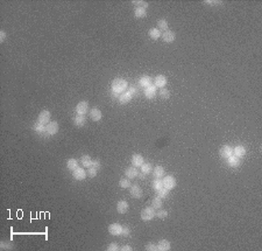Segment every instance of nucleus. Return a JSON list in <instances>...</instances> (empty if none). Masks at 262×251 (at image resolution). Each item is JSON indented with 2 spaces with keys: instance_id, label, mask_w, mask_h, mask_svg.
<instances>
[{
  "instance_id": "a19ab883",
  "label": "nucleus",
  "mask_w": 262,
  "mask_h": 251,
  "mask_svg": "<svg viewBox=\"0 0 262 251\" xmlns=\"http://www.w3.org/2000/svg\"><path fill=\"white\" fill-rule=\"evenodd\" d=\"M107 250L108 251H116L119 250V245L116 244V243H111L108 246H107Z\"/></svg>"
},
{
  "instance_id": "58836bf2",
  "label": "nucleus",
  "mask_w": 262,
  "mask_h": 251,
  "mask_svg": "<svg viewBox=\"0 0 262 251\" xmlns=\"http://www.w3.org/2000/svg\"><path fill=\"white\" fill-rule=\"evenodd\" d=\"M145 249L147 251H157V245H155L154 243H148Z\"/></svg>"
},
{
  "instance_id": "393cba45",
  "label": "nucleus",
  "mask_w": 262,
  "mask_h": 251,
  "mask_svg": "<svg viewBox=\"0 0 262 251\" xmlns=\"http://www.w3.org/2000/svg\"><path fill=\"white\" fill-rule=\"evenodd\" d=\"M227 160H228V165H230L231 167H238L239 165H240V158L235 157L234 154L231 155Z\"/></svg>"
},
{
  "instance_id": "9d476101",
  "label": "nucleus",
  "mask_w": 262,
  "mask_h": 251,
  "mask_svg": "<svg viewBox=\"0 0 262 251\" xmlns=\"http://www.w3.org/2000/svg\"><path fill=\"white\" fill-rule=\"evenodd\" d=\"M129 209V204H128L127 201H125V200H121V201H119L118 204H116V210H118V213L119 214H126Z\"/></svg>"
},
{
  "instance_id": "09e8293b",
  "label": "nucleus",
  "mask_w": 262,
  "mask_h": 251,
  "mask_svg": "<svg viewBox=\"0 0 262 251\" xmlns=\"http://www.w3.org/2000/svg\"><path fill=\"white\" fill-rule=\"evenodd\" d=\"M145 173H139V174H138V176H139L140 179H145Z\"/></svg>"
},
{
  "instance_id": "4be33fe9",
  "label": "nucleus",
  "mask_w": 262,
  "mask_h": 251,
  "mask_svg": "<svg viewBox=\"0 0 262 251\" xmlns=\"http://www.w3.org/2000/svg\"><path fill=\"white\" fill-rule=\"evenodd\" d=\"M34 130L37 133L42 134V135H48V134H47V131H46V126L42 125V124H40L39 122H36L34 124Z\"/></svg>"
},
{
  "instance_id": "a18cd8bd",
  "label": "nucleus",
  "mask_w": 262,
  "mask_h": 251,
  "mask_svg": "<svg viewBox=\"0 0 262 251\" xmlns=\"http://www.w3.org/2000/svg\"><path fill=\"white\" fill-rule=\"evenodd\" d=\"M5 39H6V33L4 30H1V32H0V42H4Z\"/></svg>"
},
{
  "instance_id": "f03ea898",
  "label": "nucleus",
  "mask_w": 262,
  "mask_h": 251,
  "mask_svg": "<svg viewBox=\"0 0 262 251\" xmlns=\"http://www.w3.org/2000/svg\"><path fill=\"white\" fill-rule=\"evenodd\" d=\"M156 216L155 214V210L153 207H147L145 209L142 210V213H141V220L145 222H148V221H151L154 217Z\"/></svg>"
},
{
  "instance_id": "72a5a7b5",
  "label": "nucleus",
  "mask_w": 262,
  "mask_h": 251,
  "mask_svg": "<svg viewBox=\"0 0 262 251\" xmlns=\"http://www.w3.org/2000/svg\"><path fill=\"white\" fill-rule=\"evenodd\" d=\"M153 188L155 189V190H160V189H162L163 188V182L161 179H155L154 182H153Z\"/></svg>"
},
{
  "instance_id": "ea45409f",
  "label": "nucleus",
  "mask_w": 262,
  "mask_h": 251,
  "mask_svg": "<svg viewBox=\"0 0 262 251\" xmlns=\"http://www.w3.org/2000/svg\"><path fill=\"white\" fill-rule=\"evenodd\" d=\"M121 235L122 236H125V237H128L129 235H131V229L129 227H122V230H121Z\"/></svg>"
},
{
  "instance_id": "f257e3e1",
  "label": "nucleus",
  "mask_w": 262,
  "mask_h": 251,
  "mask_svg": "<svg viewBox=\"0 0 262 251\" xmlns=\"http://www.w3.org/2000/svg\"><path fill=\"white\" fill-rule=\"evenodd\" d=\"M128 84L126 80H123V78H116L114 81L112 82V93H116V96L119 97V95L122 92H125L126 91V89H127Z\"/></svg>"
},
{
  "instance_id": "1a4fd4ad",
  "label": "nucleus",
  "mask_w": 262,
  "mask_h": 251,
  "mask_svg": "<svg viewBox=\"0 0 262 251\" xmlns=\"http://www.w3.org/2000/svg\"><path fill=\"white\" fill-rule=\"evenodd\" d=\"M121 230L122 227L119 223H112V224H110V227H108V233L112 236H119V235H121Z\"/></svg>"
},
{
  "instance_id": "0eeeda50",
  "label": "nucleus",
  "mask_w": 262,
  "mask_h": 251,
  "mask_svg": "<svg viewBox=\"0 0 262 251\" xmlns=\"http://www.w3.org/2000/svg\"><path fill=\"white\" fill-rule=\"evenodd\" d=\"M219 154H220V157L222 159H228L231 155H233V148L228 145L222 146L220 148V151H219Z\"/></svg>"
},
{
  "instance_id": "20e7f679",
  "label": "nucleus",
  "mask_w": 262,
  "mask_h": 251,
  "mask_svg": "<svg viewBox=\"0 0 262 251\" xmlns=\"http://www.w3.org/2000/svg\"><path fill=\"white\" fill-rule=\"evenodd\" d=\"M87 110H89V104H87V102H85V100L79 102V103L77 104V106H76V112H77L79 116H85Z\"/></svg>"
},
{
  "instance_id": "f8f14e48",
  "label": "nucleus",
  "mask_w": 262,
  "mask_h": 251,
  "mask_svg": "<svg viewBox=\"0 0 262 251\" xmlns=\"http://www.w3.org/2000/svg\"><path fill=\"white\" fill-rule=\"evenodd\" d=\"M132 98H133V96L131 95L129 91H125V92L120 93V95H119V97H118L120 104H127V103L131 102V99Z\"/></svg>"
},
{
  "instance_id": "f3484780",
  "label": "nucleus",
  "mask_w": 262,
  "mask_h": 251,
  "mask_svg": "<svg viewBox=\"0 0 262 251\" xmlns=\"http://www.w3.org/2000/svg\"><path fill=\"white\" fill-rule=\"evenodd\" d=\"M170 246H171V245H170V242H169V241H167V239H161V241L158 242V244H157V250L168 251L171 249Z\"/></svg>"
},
{
  "instance_id": "c85d7f7f",
  "label": "nucleus",
  "mask_w": 262,
  "mask_h": 251,
  "mask_svg": "<svg viewBox=\"0 0 262 251\" xmlns=\"http://www.w3.org/2000/svg\"><path fill=\"white\" fill-rule=\"evenodd\" d=\"M81 161H82V165L84 166V167H91L92 166V159H91V157H89V155H83L81 159Z\"/></svg>"
},
{
  "instance_id": "a211bd4d",
  "label": "nucleus",
  "mask_w": 262,
  "mask_h": 251,
  "mask_svg": "<svg viewBox=\"0 0 262 251\" xmlns=\"http://www.w3.org/2000/svg\"><path fill=\"white\" fill-rule=\"evenodd\" d=\"M154 83H155V87L156 88H163L167 84V77L163 75L156 76L155 80H154Z\"/></svg>"
},
{
  "instance_id": "f704fd0d",
  "label": "nucleus",
  "mask_w": 262,
  "mask_h": 251,
  "mask_svg": "<svg viewBox=\"0 0 262 251\" xmlns=\"http://www.w3.org/2000/svg\"><path fill=\"white\" fill-rule=\"evenodd\" d=\"M169 195V190L168 189H165L164 187H163L162 189H160V190H157V196L160 198H167Z\"/></svg>"
},
{
  "instance_id": "49530a36",
  "label": "nucleus",
  "mask_w": 262,
  "mask_h": 251,
  "mask_svg": "<svg viewBox=\"0 0 262 251\" xmlns=\"http://www.w3.org/2000/svg\"><path fill=\"white\" fill-rule=\"evenodd\" d=\"M122 251H132V248H131V245H123L121 248Z\"/></svg>"
},
{
  "instance_id": "4468645a",
  "label": "nucleus",
  "mask_w": 262,
  "mask_h": 251,
  "mask_svg": "<svg viewBox=\"0 0 262 251\" xmlns=\"http://www.w3.org/2000/svg\"><path fill=\"white\" fill-rule=\"evenodd\" d=\"M90 117H91V119H92L93 122H99L101 119V117H103V113H101V111L99 110V109L93 108L92 110L90 111Z\"/></svg>"
},
{
  "instance_id": "c03bdc74",
  "label": "nucleus",
  "mask_w": 262,
  "mask_h": 251,
  "mask_svg": "<svg viewBox=\"0 0 262 251\" xmlns=\"http://www.w3.org/2000/svg\"><path fill=\"white\" fill-rule=\"evenodd\" d=\"M100 166H101V163H100L99 160H94V161H92V167H94L96 169H99L100 168Z\"/></svg>"
},
{
  "instance_id": "6ab92c4d",
  "label": "nucleus",
  "mask_w": 262,
  "mask_h": 251,
  "mask_svg": "<svg viewBox=\"0 0 262 251\" xmlns=\"http://www.w3.org/2000/svg\"><path fill=\"white\" fill-rule=\"evenodd\" d=\"M233 154L238 158H244L245 155H246V148L241 145L237 146V147H234V150H233Z\"/></svg>"
},
{
  "instance_id": "2eb2a0df",
  "label": "nucleus",
  "mask_w": 262,
  "mask_h": 251,
  "mask_svg": "<svg viewBox=\"0 0 262 251\" xmlns=\"http://www.w3.org/2000/svg\"><path fill=\"white\" fill-rule=\"evenodd\" d=\"M138 174H139V171L134 166H131V167L126 168V171H125V175L127 176V179H134V178L138 176Z\"/></svg>"
},
{
  "instance_id": "aec40b11",
  "label": "nucleus",
  "mask_w": 262,
  "mask_h": 251,
  "mask_svg": "<svg viewBox=\"0 0 262 251\" xmlns=\"http://www.w3.org/2000/svg\"><path fill=\"white\" fill-rule=\"evenodd\" d=\"M143 163V158L141 157L140 154H134L132 157V165L134 167H141Z\"/></svg>"
},
{
  "instance_id": "de8ad7c7",
  "label": "nucleus",
  "mask_w": 262,
  "mask_h": 251,
  "mask_svg": "<svg viewBox=\"0 0 262 251\" xmlns=\"http://www.w3.org/2000/svg\"><path fill=\"white\" fill-rule=\"evenodd\" d=\"M129 92H131V95H132V96L136 95V89H135V88H131V89H129Z\"/></svg>"
},
{
  "instance_id": "412c9836",
  "label": "nucleus",
  "mask_w": 262,
  "mask_h": 251,
  "mask_svg": "<svg viewBox=\"0 0 262 251\" xmlns=\"http://www.w3.org/2000/svg\"><path fill=\"white\" fill-rule=\"evenodd\" d=\"M85 123H86V118L84 116H76L74 118V124H75L76 126H78V127H82V126H84L85 125Z\"/></svg>"
},
{
  "instance_id": "79ce46f5",
  "label": "nucleus",
  "mask_w": 262,
  "mask_h": 251,
  "mask_svg": "<svg viewBox=\"0 0 262 251\" xmlns=\"http://www.w3.org/2000/svg\"><path fill=\"white\" fill-rule=\"evenodd\" d=\"M133 4H138L139 7H142L145 10H147V7H148V4L146 1H133Z\"/></svg>"
},
{
  "instance_id": "a878e982",
  "label": "nucleus",
  "mask_w": 262,
  "mask_h": 251,
  "mask_svg": "<svg viewBox=\"0 0 262 251\" xmlns=\"http://www.w3.org/2000/svg\"><path fill=\"white\" fill-rule=\"evenodd\" d=\"M134 15L138 19H141V18H145L147 15V11L142 7H136L135 11H134Z\"/></svg>"
},
{
  "instance_id": "bb28decb",
  "label": "nucleus",
  "mask_w": 262,
  "mask_h": 251,
  "mask_svg": "<svg viewBox=\"0 0 262 251\" xmlns=\"http://www.w3.org/2000/svg\"><path fill=\"white\" fill-rule=\"evenodd\" d=\"M149 36L153 40H157V39H160V36H162V34H161V30L158 28H151L149 30Z\"/></svg>"
},
{
  "instance_id": "5701e85b",
  "label": "nucleus",
  "mask_w": 262,
  "mask_h": 251,
  "mask_svg": "<svg viewBox=\"0 0 262 251\" xmlns=\"http://www.w3.org/2000/svg\"><path fill=\"white\" fill-rule=\"evenodd\" d=\"M153 174L156 179H161L163 175H164V168L162 166H156L155 168L153 169Z\"/></svg>"
},
{
  "instance_id": "423d86ee",
  "label": "nucleus",
  "mask_w": 262,
  "mask_h": 251,
  "mask_svg": "<svg viewBox=\"0 0 262 251\" xmlns=\"http://www.w3.org/2000/svg\"><path fill=\"white\" fill-rule=\"evenodd\" d=\"M58 130H59V126H58L57 122H50L46 126L47 134H49V135H54V134H56L58 132Z\"/></svg>"
},
{
  "instance_id": "dca6fc26",
  "label": "nucleus",
  "mask_w": 262,
  "mask_h": 251,
  "mask_svg": "<svg viewBox=\"0 0 262 251\" xmlns=\"http://www.w3.org/2000/svg\"><path fill=\"white\" fill-rule=\"evenodd\" d=\"M145 96L147 98L153 99L156 96V87L155 85H149L145 89Z\"/></svg>"
},
{
  "instance_id": "7ed1b4c3",
  "label": "nucleus",
  "mask_w": 262,
  "mask_h": 251,
  "mask_svg": "<svg viewBox=\"0 0 262 251\" xmlns=\"http://www.w3.org/2000/svg\"><path fill=\"white\" fill-rule=\"evenodd\" d=\"M162 182H163V187L165 189H168V190H171V189H174L175 187H176V180H175V178L173 175L165 176L162 180Z\"/></svg>"
},
{
  "instance_id": "473e14b6",
  "label": "nucleus",
  "mask_w": 262,
  "mask_h": 251,
  "mask_svg": "<svg viewBox=\"0 0 262 251\" xmlns=\"http://www.w3.org/2000/svg\"><path fill=\"white\" fill-rule=\"evenodd\" d=\"M119 186L121 187V188H123V189H126V188H131L132 183H131L129 179H121V180L119 181Z\"/></svg>"
},
{
  "instance_id": "c756f323",
  "label": "nucleus",
  "mask_w": 262,
  "mask_h": 251,
  "mask_svg": "<svg viewBox=\"0 0 262 251\" xmlns=\"http://www.w3.org/2000/svg\"><path fill=\"white\" fill-rule=\"evenodd\" d=\"M157 26H158V29L160 30H168V26H169V23L167 20H164V19H161V20H158L157 21Z\"/></svg>"
},
{
  "instance_id": "37998d69",
  "label": "nucleus",
  "mask_w": 262,
  "mask_h": 251,
  "mask_svg": "<svg viewBox=\"0 0 262 251\" xmlns=\"http://www.w3.org/2000/svg\"><path fill=\"white\" fill-rule=\"evenodd\" d=\"M0 246H1V249H12L11 248L12 244L11 243H8V242H1Z\"/></svg>"
},
{
  "instance_id": "e433bc0d",
  "label": "nucleus",
  "mask_w": 262,
  "mask_h": 251,
  "mask_svg": "<svg viewBox=\"0 0 262 251\" xmlns=\"http://www.w3.org/2000/svg\"><path fill=\"white\" fill-rule=\"evenodd\" d=\"M168 215L169 214H168V211H167V210H158V211H157V214H156V216L160 218V220H164V218H167Z\"/></svg>"
},
{
  "instance_id": "6e6552de",
  "label": "nucleus",
  "mask_w": 262,
  "mask_h": 251,
  "mask_svg": "<svg viewBox=\"0 0 262 251\" xmlns=\"http://www.w3.org/2000/svg\"><path fill=\"white\" fill-rule=\"evenodd\" d=\"M72 176H74L75 180L83 181V180H85V178L87 176V173L83 168H76L75 171H74V173H72Z\"/></svg>"
},
{
  "instance_id": "9b49d317",
  "label": "nucleus",
  "mask_w": 262,
  "mask_h": 251,
  "mask_svg": "<svg viewBox=\"0 0 262 251\" xmlns=\"http://www.w3.org/2000/svg\"><path fill=\"white\" fill-rule=\"evenodd\" d=\"M131 195H132V198H141L142 196V189H141V187L139 185H133V186H131Z\"/></svg>"
},
{
  "instance_id": "c9c22d12",
  "label": "nucleus",
  "mask_w": 262,
  "mask_h": 251,
  "mask_svg": "<svg viewBox=\"0 0 262 251\" xmlns=\"http://www.w3.org/2000/svg\"><path fill=\"white\" fill-rule=\"evenodd\" d=\"M160 97L163 99H168L169 97H170L169 90H167V89H161V90H160Z\"/></svg>"
},
{
  "instance_id": "4c0bfd02",
  "label": "nucleus",
  "mask_w": 262,
  "mask_h": 251,
  "mask_svg": "<svg viewBox=\"0 0 262 251\" xmlns=\"http://www.w3.org/2000/svg\"><path fill=\"white\" fill-rule=\"evenodd\" d=\"M97 171H98V169H96L94 167H92V166H91V167H89V169H87L86 173H87V175H89L90 178H94V176L97 175Z\"/></svg>"
},
{
  "instance_id": "39448f33",
  "label": "nucleus",
  "mask_w": 262,
  "mask_h": 251,
  "mask_svg": "<svg viewBox=\"0 0 262 251\" xmlns=\"http://www.w3.org/2000/svg\"><path fill=\"white\" fill-rule=\"evenodd\" d=\"M50 112L48 110H43L41 112L40 115H39V119H37V122L42 124V125H47V124H49V120H50Z\"/></svg>"
},
{
  "instance_id": "ddd939ff",
  "label": "nucleus",
  "mask_w": 262,
  "mask_h": 251,
  "mask_svg": "<svg viewBox=\"0 0 262 251\" xmlns=\"http://www.w3.org/2000/svg\"><path fill=\"white\" fill-rule=\"evenodd\" d=\"M162 39L164 42L171 43V42H174L175 39H176V35H175V33L173 30H165L162 34Z\"/></svg>"
},
{
  "instance_id": "b1692460",
  "label": "nucleus",
  "mask_w": 262,
  "mask_h": 251,
  "mask_svg": "<svg viewBox=\"0 0 262 251\" xmlns=\"http://www.w3.org/2000/svg\"><path fill=\"white\" fill-rule=\"evenodd\" d=\"M66 167L70 169V171H75L76 168H78V161H77V159L75 158H71L68 160V163H66Z\"/></svg>"
},
{
  "instance_id": "2f4dec72",
  "label": "nucleus",
  "mask_w": 262,
  "mask_h": 251,
  "mask_svg": "<svg viewBox=\"0 0 262 251\" xmlns=\"http://www.w3.org/2000/svg\"><path fill=\"white\" fill-rule=\"evenodd\" d=\"M151 169H153V166H151V163H142V166H141V172L142 173H145V174H149L151 172Z\"/></svg>"
},
{
  "instance_id": "7c9ffc66",
  "label": "nucleus",
  "mask_w": 262,
  "mask_h": 251,
  "mask_svg": "<svg viewBox=\"0 0 262 251\" xmlns=\"http://www.w3.org/2000/svg\"><path fill=\"white\" fill-rule=\"evenodd\" d=\"M151 207L154 208V209H160L161 207H162V198H160L158 196L153 200V202H151Z\"/></svg>"
},
{
  "instance_id": "cd10ccee",
  "label": "nucleus",
  "mask_w": 262,
  "mask_h": 251,
  "mask_svg": "<svg viewBox=\"0 0 262 251\" xmlns=\"http://www.w3.org/2000/svg\"><path fill=\"white\" fill-rule=\"evenodd\" d=\"M140 85L141 87H143V88H147V87H149V85H151V78L149 77V76H143V77H141L140 78Z\"/></svg>"
}]
</instances>
